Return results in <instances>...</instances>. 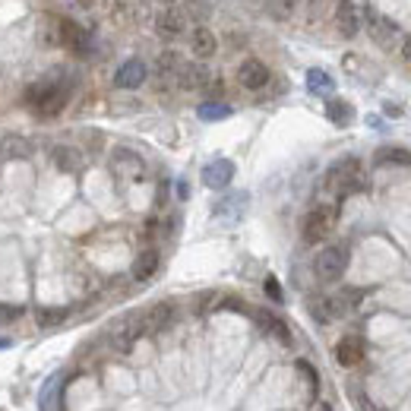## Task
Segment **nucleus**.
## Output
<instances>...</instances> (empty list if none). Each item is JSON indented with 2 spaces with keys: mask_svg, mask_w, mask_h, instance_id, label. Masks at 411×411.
Listing matches in <instances>:
<instances>
[{
  "mask_svg": "<svg viewBox=\"0 0 411 411\" xmlns=\"http://www.w3.org/2000/svg\"><path fill=\"white\" fill-rule=\"evenodd\" d=\"M7 345H10V342H7V338H0V348H7Z\"/></svg>",
  "mask_w": 411,
  "mask_h": 411,
  "instance_id": "nucleus-36",
  "label": "nucleus"
},
{
  "mask_svg": "<svg viewBox=\"0 0 411 411\" xmlns=\"http://www.w3.org/2000/svg\"><path fill=\"white\" fill-rule=\"evenodd\" d=\"M218 48V38L212 29H206V26H196L193 32H190V51L196 54L200 60H209L212 54H216Z\"/></svg>",
  "mask_w": 411,
  "mask_h": 411,
  "instance_id": "nucleus-18",
  "label": "nucleus"
},
{
  "mask_svg": "<svg viewBox=\"0 0 411 411\" xmlns=\"http://www.w3.org/2000/svg\"><path fill=\"white\" fill-rule=\"evenodd\" d=\"M51 162H54V168L64 171V174L82 171V152L76 149V146H54V149H51Z\"/></svg>",
  "mask_w": 411,
  "mask_h": 411,
  "instance_id": "nucleus-17",
  "label": "nucleus"
},
{
  "mask_svg": "<svg viewBox=\"0 0 411 411\" xmlns=\"http://www.w3.org/2000/svg\"><path fill=\"white\" fill-rule=\"evenodd\" d=\"M336 26H338V32H342L345 38L358 35L361 19H358V10H354L352 0H336Z\"/></svg>",
  "mask_w": 411,
  "mask_h": 411,
  "instance_id": "nucleus-19",
  "label": "nucleus"
},
{
  "mask_svg": "<svg viewBox=\"0 0 411 411\" xmlns=\"http://www.w3.org/2000/svg\"><path fill=\"white\" fill-rule=\"evenodd\" d=\"M184 29H187V13L184 10H178L171 3V7H164L162 13H158L155 19V32L164 38V41H174V38L184 35Z\"/></svg>",
  "mask_w": 411,
  "mask_h": 411,
  "instance_id": "nucleus-8",
  "label": "nucleus"
},
{
  "mask_svg": "<svg viewBox=\"0 0 411 411\" xmlns=\"http://www.w3.org/2000/svg\"><path fill=\"white\" fill-rule=\"evenodd\" d=\"M67 102H70V86L60 73L45 76V79L32 82L29 89H26V105L38 117H57L67 108Z\"/></svg>",
  "mask_w": 411,
  "mask_h": 411,
  "instance_id": "nucleus-1",
  "label": "nucleus"
},
{
  "mask_svg": "<svg viewBox=\"0 0 411 411\" xmlns=\"http://www.w3.org/2000/svg\"><path fill=\"white\" fill-rule=\"evenodd\" d=\"M300 0H266V10H269L272 19H291V13L298 10Z\"/></svg>",
  "mask_w": 411,
  "mask_h": 411,
  "instance_id": "nucleus-27",
  "label": "nucleus"
},
{
  "mask_svg": "<svg viewBox=\"0 0 411 411\" xmlns=\"http://www.w3.org/2000/svg\"><path fill=\"white\" fill-rule=\"evenodd\" d=\"M307 89L314 92V95H329V92L336 89V82H332V76L326 70H310L307 73Z\"/></svg>",
  "mask_w": 411,
  "mask_h": 411,
  "instance_id": "nucleus-25",
  "label": "nucleus"
},
{
  "mask_svg": "<svg viewBox=\"0 0 411 411\" xmlns=\"http://www.w3.org/2000/svg\"><path fill=\"white\" fill-rule=\"evenodd\" d=\"M206 86H212L209 70L202 67V64H190V60H184V67H180V73H178V89L196 92V89H206Z\"/></svg>",
  "mask_w": 411,
  "mask_h": 411,
  "instance_id": "nucleus-15",
  "label": "nucleus"
},
{
  "mask_svg": "<svg viewBox=\"0 0 411 411\" xmlns=\"http://www.w3.org/2000/svg\"><path fill=\"white\" fill-rule=\"evenodd\" d=\"M238 82L244 86V89H250V92L262 89V86L269 82V67H266L262 60H256V57L244 60V64L238 67Z\"/></svg>",
  "mask_w": 411,
  "mask_h": 411,
  "instance_id": "nucleus-12",
  "label": "nucleus"
},
{
  "mask_svg": "<svg viewBox=\"0 0 411 411\" xmlns=\"http://www.w3.org/2000/svg\"><path fill=\"white\" fill-rule=\"evenodd\" d=\"M254 316H256V323H260V326L266 329L269 336H276L282 345H288V342H291V332H288V326H285V323L278 320V316L266 314V310H254Z\"/></svg>",
  "mask_w": 411,
  "mask_h": 411,
  "instance_id": "nucleus-22",
  "label": "nucleus"
},
{
  "mask_svg": "<svg viewBox=\"0 0 411 411\" xmlns=\"http://www.w3.org/2000/svg\"><path fill=\"white\" fill-rule=\"evenodd\" d=\"M38 326H57V323L67 320V310H60V307H45V310H38L35 314Z\"/></svg>",
  "mask_w": 411,
  "mask_h": 411,
  "instance_id": "nucleus-29",
  "label": "nucleus"
},
{
  "mask_svg": "<svg viewBox=\"0 0 411 411\" xmlns=\"http://www.w3.org/2000/svg\"><path fill=\"white\" fill-rule=\"evenodd\" d=\"M336 228V206H314L304 216V240L307 244H323Z\"/></svg>",
  "mask_w": 411,
  "mask_h": 411,
  "instance_id": "nucleus-5",
  "label": "nucleus"
},
{
  "mask_svg": "<svg viewBox=\"0 0 411 411\" xmlns=\"http://www.w3.org/2000/svg\"><path fill=\"white\" fill-rule=\"evenodd\" d=\"M158 272V250H142L133 260V278L136 282H146Z\"/></svg>",
  "mask_w": 411,
  "mask_h": 411,
  "instance_id": "nucleus-23",
  "label": "nucleus"
},
{
  "mask_svg": "<svg viewBox=\"0 0 411 411\" xmlns=\"http://www.w3.org/2000/svg\"><path fill=\"white\" fill-rule=\"evenodd\" d=\"M57 35H60L57 41L67 48L70 54H86L89 51V32L82 29L79 23H73V19H60Z\"/></svg>",
  "mask_w": 411,
  "mask_h": 411,
  "instance_id": "nucleus-9",
  "label": "nucleus"
},
{
  "mask_svg": "<svg viewBox=\"0 0 411 411\" xmlns=\"http://www.w3.org/2000/svg\"><path fill=\"white\" fill-rule=\"evenodd\" d=\"M174 304L171 300H162V304H155V307H149L146 314L140 316L142 320V332H149V336H155V332H164V329L174 323Z\"/></svg>",
  "mask_w": 411,
  "mask_h": 411,
  "instance_id": "nucleus-10",
  "label": "nucleus"
},
{
  "mask_svg": "<svg viewBox=\"0 0 411 411\" xmlns=\"http://www.w3.org/2000/svg\"><path fill=\"white\" fill-rule=\"evenodd\" d=\"M231 180H234V162H228V158H216V162L202 168V184L212 190H224Z\"/></svg>",
  "mask_w": 411,
  "mask_h": 411,
  "instance_id": "nucleus-14",
  "label": "nucleus"
},
{
  "mask_svg": "<svg viewBox=\"0 0 411 411\" xmlns=\"http://www.w3.org/2000/svg\"><path fill=\"white\" fill-rule=\"evenodd\" d=\"M374 162L380 164V168H386V164H399V168H408V164H411V152L402 149V146H383V149L374 152Z\"/></svg>",
  "mask_w": 411,
  "mask_h": 411,
  "instance_id": "nucleus-21",
  "label": "nucleus"
},
{
  "mask_svg": "<svg viewBox=\"0 0 411 411\" xmlns=\"http://www.w3.org/2000/svg\"><path fill=\"white\" fill-rule=\"evenodd\" d=\"M298 374L304 376L307 383H310V392H316V386H320V380H316V370L310 364H307V361H298Z\"/></svg>",
  "mask_w": 411,
  "mask_h": 411,
  "instance_id": "nucleus-30",
  "label": "nucleus"
},
{
  "mask_svg": "<svg viewBox=\"0 0 411 411\" xmlns=\"http://www.w3.org/2000/svg\"><path fill=\"white\" fill-rule=\"evenodd\" d=\"M316 411H332V408H329V405H320V408H316Z\"/></svg>",
  "mask_w": 411,
  "mask_h": 411,
  "instance_id": "nucleus-35",
  "label": "nucleus"
},
{
  "mask_svg": "<svg viewBox=\"0 0 411 411\" xmlns=\"http://www.w3.org/2000/svg\"><path fill=\"white\" fill-rule=\"evenodd\" d=\"M158 3H164V7H171V3H174V0H158Z\"/></svg>",
  "mask_w": 411,
  "mask_h": 411,
  "instance_id": "nucleus-34",
  "label": "nucleus"
},
{
  "mask_svg": "<svg viewBox=\"0 0 411 411\" xmlns=\"http://www.w3.org/2000/svg\"><path fill=\"white\" fill-rule=\"evenodd\" d=\"M0 152H3L7 158H29L32 155V142L26 140V136H3Z\"/></svg>",
  "mask_w": 411,
  "mask_h": 411,
  "instance_id": "nucleus-24",
  "label": "nucleus"
},
{
  "mask_svg": "<svg viewBox=\"0 0 411 411\" xmlns=\"http://www.w3.org/2000/svg\"><path fill=\"white\" fill-rule=\"evenodd\" d=\"M140 336H146V332H142V320L140 316H130V320H120L117 326L111 329V345L117 352H130Z\"/></svg>",
  "mask_w": 411,
  "mask_h": 411,
  "instance_id": "nucleus-13",
  "label": "nucleus"
},
{
  "mask_svg": "<svg viewBox=\"0 0 411 411\" xmlns=\"http://www.w3.org/2000/svg\"><path fill=\"white\" fill-rule=\"evenodd\" d=\"M329 10H332L329 0H310V19H314V23H316V19H323Z\"/></svg>",
  "mask_w": 411,
  "mask_h": 411,
  "instance_id": "nucleus-32",
  "label": "nucleus"
},
{
  "mask_svg": "<svg viewBox=\"0 0 411 411\" xmlns=\"http://www.w3.org/2000/svg\"><path fill=\"white\" fill-rule=\"evenodd\" d=\"M336 361L342 367H354L364 361V342L358 336H345L342 342L336 345Z\"/></svg>",
  "mask_w": 411,
  "mask_h": 411,
  "instance_id": "nucleus-20",
  "label": "nucleus"
},
{
  "mask_svg": "<svg viewBox=\"0 0 411 411\" xmlns=\"http://www.w3.org/2000/svg\"><path fill=\"white\" fill-rule=\"evenodd\" d=\"M111 171L124 180H142L146 178V162H142V155H136L133 149H114Z\"/></svg>",
  "mask_w": 411,
  "mask_h": 411,
  "instance_id": "nucleus-7",
  "label": "nucleus"
},
{
  "mask_svg": "<svg viewBox=\"0 0 411 411\" xmlns=\"http://www.w3.org/2000/svg\"><path fill=\"white\" fill-rule=\"evenodd\" d=\"M146 76H149L146 64H142L140 57H130L117 67V73H114V86H117V89H140L142 82H146Z\"/></svg>",
  "mask_w": 411,
  "mask_h": 411,
  "instance_id": "nucleus-11",
  "label": "nucleus"
},
{
  "mask_svg": "<svg viewBox=\"0 0 411 411\" xmlns=\"http://www.w3.org/2000/svg\"><path fill=\"white\" fill-rule=\"evenodd\" d=\"M348 269V250L342 244H332V247H323L314 260V272L320 282H338Z\"/></svg>",
  "mask_w": 411,
  "mask_h": 411,
  "instance_id": "nucleus-4",
  "label": "nucleus"
},
{
  "mask_svg": "<svg viewBox=\"0 0 411 411\" xmlns=\"http://www.w3.org/2000/svg\"><path fill=\"white\" fill-rule=\"evenodd\" d=\"M361 300V291H352V288H345L338 294H323V298H314L310 300V314L316 316L320 323H332L338 316L352 314V307Z\"/></svg>",
  "mask_w": 411,
  "mask_h": 411,
  "instance_id": "nucleus-3",
  "label": "nucleus"
},
{
  "mask_svg": "<svg viewBox=\"0 0 411 411\" xmlns=\"http://www.w3.org/2000/svg\"><path fill=\"white\" fill-rule=\"evenodd\" d=\"M228 114H231V105H224V102H206V105H200L202 120H224Z\"/></svg>",
  "mask_w": 411,
  "mask_h": 411,
  "instance_id": "nucleus-28",
  "label": "nucleus"
},
{
  "mask_svg": "<svg viewBox=\"0 0 411 411\" xmlns=\"http://www.w3.org/2000/svg\"><path fill=\"white\" fill-rule=\"evenodd\" d=\"M262 288H266V294H269L272 300H282V285H278V282H276V278H272V276L266 278V282H262Z\"/></svg>",
  "mask_w": 411,
  "mask_h": 411,
  "instance_id": "nucleus-33",
  "label": "nucleus"
},
{
  "mask_svg": "<svg viewBox=\"0 0 411 411\" xmlns=\"http://www.w3.org/2000/svg\"><path fill=\"white\" fill-rule=\"evenodd\" d=\"M184 67V57L178 51H164L158 54V64H155V73L162 86H178V73Z\"/></svg>",
  "mask_w": 411,
  "mask_h": 411,
  "instance_id": "nucleus-16",
  "label": "nucleus"
},
{
  "mask_svg": "<svg viewBox=\"0 0 411 411\" xmlns=\"http://www.w3.org/2000/svg\"><path fill=\"white\" fill-rule=\"evenodd\" d=\"M326 114L332 124H338V127H345V124H352V105L348 102H338V98H332L326 105Z\"/></svg>",
  "mask_w": 411,
  "mask_h": 411,
  "instance_id": "nucleus-26",
  "label": "nucleus"
},
{
  "mask_svg": "<svg viewBox=\"0 0 411 411\" xmlns=\"http://www.w3.org/2000/svg\"><path fill=\"white\" fill-rule=\"evenodd\" d=\"M23 316V307L16 304H0V323H16Z\"/></svg>",
  "mask_w": 411,
  "mask_h": 411,
  "instance_id": "nucleus-31",
  "label": "nucleus"
},
{
  "mask_svg": "<svg viewBox=\"0 0 411 411\" xmlns=\"http://www.w3.org/2000/svg\"><path fill=\"white\" fill-rule=\"evenodd\" d=\"M367 29H370V38L383 51H396L402 45V29H399L389 16H380V13H370L367 16Z\"/></svg>",
  "mask_w": 411,
  "mask_h": 411,
  "instance_id": "nucleus-6",
  "label": "nucleus"
},
{
  "mask_svg": "<svg viewBox=\"0 0 411 411\" xmlns=\"http://www.w3.org/2000/svg\"><path fill=\"white\" fill-rule=\"evenodd\" d=\"M323 187H326V193L336 196V200H345V196H352V193H358V190H364L367 178H364L361 162H358V158H342V162H336L326 171Z\"/></svg>",
  "mask_w": 411,
  "mask_h": 411,
  "instance_id": "nucleus-2",
  "label": "nucleus"
}]
</instances>
